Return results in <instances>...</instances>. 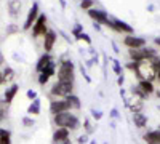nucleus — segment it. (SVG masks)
<instances>
[{"mask_svg": "<svg viewBox=\"0 0 160 144\" xmlns=\"http://www.w3.org/2000/svg\"><path fill=\"white\" fill-rule=\"evenodd\" d=\"M106 27L112 29L117 34H123V35H133V32H135V29H133L131 24H128L127 21L118 19V18H109L108 24H106Z\"/></svg>", "mask_w": 160, "mask_h": 144, "instance_id": "obj_6", "label": "nucleus"}, {"mask_svg": "<svg viewBox=\"0 0 160 144\" xmlns=\"http://www.w3.org/2000/svg\"><path fill=\"white\" fill-rule=\"evenodd\" d=\"M112 71L115 72V75H123V66L118 59H112Z\"/></svg>", "mask_w": 160, "mask_h": 144, "instance_id": "obj_26", "label": "nucleus"}, {"mask_svg": "<svg viewBox=\"0 0 160 144\" xmlns=\"http://www.w3.org/2000/svg\"><path fill=\"white\" fill-rule=\"evenodd\" d=\"M109 117H111V119H115V120H117V119H120V114H118V111H117V109L114 107V109L111 111V114H109Z\"/></svg>", "mask_w": 160, "mask_h": 144, "instance_id": "obj_37", "label": "nucleus"}, {"mask_svg": "<svg viewBox=\"0 0 160 144\" xmlns=\"http://www.w3.org/2000/svg\"><path fill=\"white\" fill-rule=\"evenodd\" d=\"M154 43H155L157 47H160V37H155V38H154Z\"/></svg>", "mask_w": 160, "mask_h": 144, "instance_id": "obj_43", "label": "nucleus"}, {"mask_svg": "<svg viewBox=\"0 0 160 144\" xmlns=\"http://www.w3.org/2000/svg\"><path fill=\"white\" fill-rule=\"evenodd\" d=\"M80 71H82V74H83V77H85V80L90 83V82H91V78H90V75L87 74V69H85L83 66H80Z\"/></svg>", "mask_w": 160, "mask_h": 144, "instance_id": "obj_38", "label": "nucleus"}, {"mask_svg": "<svg viewBox=\"0 0 160 144\" xmlns=\"http://www.w3.org/2000/svg\"><path fill=\"white\" fill-rule=\"evenodd\" d=\"M125 69L131 71L133 74H136V72H138V69H139V62H136V61H130V62H127V64H125Z\"/></svg>", "mask_w": 160, "mask_h": 144, "instance_id": "obj_29", "label": "nucleus"}, {"mask_svg": "<svg viewBox=\"0 0 160 144\" xmlns=\"http://www.w3.org/2000/svg\"><path fill=\"white\" fill-rule=\"evenodd\" d=\"M69 111H71V107H69V104H68V101H66V99H53L50 102V112L53 115L61 114V112H69Z\"/></svg>", "mask_w": 160, "mask_h": 144, "instance_id": "obj_12", "label": "nucleus"}, {"mask_svg": "<svg viewBox=\"0 0 160 144\" xmlns=\"http://www.w3.org/2000/svg\"><path fill=\"white\" fill-rule=\"evenodd\" d=\"M83 130H85V135H88V136L96 132L95 123H93L91 119H88V117H87V119H83Z\"/></svg>", "mask_w": 160, "mask_h": 144, "instance_id": "obj_24", "label": "nucleus"}, {"mask_svg": "<svg viewBox=\"0 0 160 144\" xmlns=\"http://www.w3.org/2000/svg\"><path fill=\"white\" fill-rule=\"evenodd\" d=\"M151 62H152V66L157 69V71H160V55H157V56H154L152 59H149Z\"/></svg>", "mask_w": 160, "mask_h": 144, "instance_id": "obj_33", "label": "nucleus"}, {"mask_svg": "<svg viewBox=\"0 0 160 144\" xmlns=\"http://www.w3.org/2000/svg\"><path fill=\"white\" fill-rule=\"evenodd\" d=\"M50 95L53 99H66L68 96L74 95V83H64V82H55L51 85Z\"/></svg>", "mask_w": 160, "mask_h": 144, "instance_id": "obj_3", "label": "nucleus"}, {"mask_svg": "<svg viewBox=\"0 0 160 144\" xmlns=\"http://www.w3.org/2000/svg\"><path fill=\"white\" fill-rule=\"evenodd\" d=\"M87 13H88V16L95 21V24H99V26H106V24H108V21H109V18H111L109 13L101 10V8H91Z\"/></svg>", "mask_w": 160, "mask_h": 144, "instance_id": "obj_8", "label": "nucleus"}, {"mask_svg": "<svg viewBox=\"0 0 160 144\" xmlns=\"http://www.w3.org/2000/svg\"><path fill=\"white\" fill-rule=\"evenodd\" d=\"M40 106H42V104H40V99H38V98L34 99V101L31 102V106L28 107V114H29V115H38V114H40Z\"/></svg>", "mask_w": 160, "mask_h": 144, "instance_id": "obj_23", "label": "nucleus"}, {"mask_svg": "<svg viewBox=\"0 0 160 144\" xmlns=\"http://www.w3.org/2000/svg\"><path fill=\"white\" fill-rule=\"evenodd\" d=\"M56 67H58V62H55V61H53L48 67H45L42 72L38 74V83L42 85V87L47 85V83L50 82V78H51L53 75H56Z\"/></svg>", "mask_w": 160, "mask_h": 144, "instance_id": "obj_11", "label": "nucleus"}, {"mask_svg": "<svg viewBox=\"0 0 160 144\" xmlns=\"http://www.w3.org/2000/svg\"><path fill=\"white\" fill-rule=\"evenodd\" d=\"M135 77L138 80H149V82H155L157 80V69L152 66L151 61H141L139 62V69L135 74Z\"/></svg>", "mask_w": 160, "mask_h": 144, "instance_id": "obj_4", "label": "nucleus"}, {"mask_svg": "<svg viewBox=\"0 0 160 144\" xmlns=\"http://www.w3.org/2000/svg\"><path fill=\"white\" fill-rule=\"evenodd\" d=\"M131 119H133V123H135V127H136L138 130L146 128V127H148V123H149V117L146 115V114H142V112L133 114V115H131Z\"/></svg>", "mask_w": 160, "mask_h": 144, "instance_id": "obj_17", "label": "nucleus"}, {"mask_svg": "<svg viewBox=\"0 0 160 144\" xmlns=\"http://www.w3.org/2000/svg\"><path fill=\"white\" fill-rule=\"evenodd\" d=\"M142 139L146 144H160V130H149L142 135Z\"/></svg>", "mask_w": 160, "mask_h": 144, "instance_id": "obj_16", "label": "nucleus"}, {"mask_svg": "<svg viewBox=\"0 0 160 144\" xmlns=\"http://www.w3.org/2000/svg\"><path fill=\"white\" fill-rule=\"evenodd\" d=\"M3 62H5V58H3V53L0 51V66H3Z\"/></svg>", "mask_w": 160, "mask_h": 144, "instance_id": "obj_42", "label": "nucleus"}, {"mask_svg": "<svg viewBox=\"0 0 160 144\" xmlns=\"http://www.w3.org/2000/svg\"><path fill=\"white\" fill-rule=\"evenodd\" d=\"M77 142H78V144H88V142H90L88 135H85V133H83V135H80V136L77 138Z\"/></svg>", "mask_w": 160, "mask_h": 144, "instance_id": "obj_34", "label": "nucleus"}, {"mask_svg": "<svg viewBox=\"0 0 160 144\" xmlns=\"http://www.w3.org/2000/svg\"><path fill=\"white\" fill-rule=\"evenodd\" d=\"M22 125L24 127H34V119H32V117H24V119H22Z\"/></svg>", "mask_w": 160, "mask_h": 144, "instance_id": "obj_35", "label": "nucleus"}, {"mask_svg": "<svg viewBox=\"0 0 160 144\" xmlns=\"http://www.w3.org/2000/svg\"><path fill=\"white\" fill-rule=\"evenodd\" d=\"M38 16H40V8H38V3L35 2V3L31 7V10L28 11V16H26L24 24H22V29H24V31L32 29V26L35 24V21L38 19Z\"/></svg>", "mask_w": 160, "mask_h": 144, "instance_id": "obj_9", "label": "nucleus"}, {"mask_svg": "<svg viewBox=\"0 0 160 144\" xmlns=\"http://www.w3.org/2000/svg\"><path fill=\"white\" fill-rule=\"evenodd\" d=\"M158 130H160V125H158Z\"/></svg>", "mask_w": 160, "mask_h": 144, "instance_id": "obj_49", "label": "nucleus"}, {"mask_svg": "<svg viewBox=\"0 0 160 144\" xmlns=\"http://www.w3.org/2000/svg\"><path fill=\"white\" fill-rule=\"evenodd\" d=\"M157 109H158V111H160V104H158V106H157Z\"/></svg>", "mask_w": 160, "mask_h": 144, "instance_id": "obj_48", "label": "nucleus"}, {"mask_svg": "<svg viewBox=\"0 0 160 144\" xmlns=\"http://www.w3.org/2000/svg\"><path fill=\"white\" fill-rule=\"evenodd\" d=\"M138 87L144 91L148 96H151V95H154L155 93V85H154V82H149V80H138Z\"/></svg>", "mask_w": 160, "mask_h": 144, "instance_id": "obj_18", "label": "nucleus"}, {"mask_svg": "<svg viewBox=\"0 0 160 144\" xmlns=\"http://www.w3.org/2000/svg\"><path fill=\"white\" fill-rule=\"evenodd\" d=\"M154 95H155V96L160 99V90H155V93H154Z\"/></svg>", "mask_w": 160, "mask_h": 144, "instance_id": "obj_45", "label": "nucleus"}, {"mask_svg": "<svg viewBox=\"0 0 160 144\" xmlns=\"http://www.w3.org/2000/svg\"><path fill=\"white\" fill-rule=\"evenodd\" d=\"M82 32H83V26H82V24H75L74 27H72V31H71V34H72L75 38L82 34Z\"/></svg>", "mask_w": 160, "mask_h": 144, "instance_id": "obj_30", "label": "nucleus"}, {"mask_svg": "<svg viewBox=\"0 0 160 144\" xmlns=\"http://www.w3.org/2000/svg\"><path fill=\"white\" fill-rule=\"evenodd\" d=\"M47 32H48V29H47V16L43 15V13H40L38 19L32 26V35H34V38H38L40 35H45Z\"/></svg>", "mask_w": 160, "mask_h": 144, "instance_id": "obj_10", "label": "nucleus"}, {"mask_svg": "<svg viewBox=\"0 0 160 144\" xmlns=\"http://www.w3.org/2000/svg\"><path fill=\"white\" fill-rule=\"evenodd\" d=\"M2 136H11V133L8 132V130H5V128H0V138Z\"/></svg>", "mask_w": 160, "mask_h": 144, "instance_id": "obj_40", "label": "nucleus"}, {"mask_svg": "<svg viewBox=\"0 0 160 144\" xmlns=\"http://www.w3.org/2000/svg\"><path fill=\"white\" fill-rule=\"evenodd\" d=\"M53 61H55V58L51 56V53H43L42 56L38 58L37 64H35V71L40 74V72H42L45 67H48V66H50V64H51Z\"/></svg>", "mask_w": 160, "mask_h": 144, "instance_id": "obj_15", "label": "nucleus"}, {"mask_svg": "<svg viewBox=\"0 0 160 144\" xmlns=\"http://www.w3.org/2000/svg\"><path fill=\"white\" fill-rule=\"evenodd\" d=\"M8 106H10V104L5 99L0 101V122H3L7 119V115H8Z\"/></svg>", "mask_w": 160, "mask_h": 144, "instance_id": "obj_25", "label": "nucleus"}, {"mask_svg": "<svg viewBox=\"0 0 160 144\" xmlns=\"http://www.w3.org/2000/svg\"><path fill=\"white\" fill-rule=\"evenodd\" d=\"M77 40H82V42H85L87 45H91V37L87 34V32H82L78 37H77Z\"/></svg>", "mask_w": 160, "mask_h": 144, "instance_id": "obj_32", "label": "nucleus"}, {"mask_svg": "<svg viewBox=\"0 0 160 144\" xmlns=\"http://www.w3.org/2000/svg\"><path fill=\"white\" fill-rule=\"evenodd\" d=\"M123 82H125V77H123V75H118V77H117V85H118V87H122Z\"/></svg>", "mask_w": 160, "mask_h": 144, "instance_id": "obj_41", "label": "nucleus"}, {"mask_svg": "<svg viewBox=\"0 0 160 144\" xmlns=\"http://www.w3.org/2000/svg\"><path fill=\"white\" fill-rule=\"evenodd\" d=\"M7 7H8V11L13 18L19 16V13H21V2L19 0H8Z\"/></svg>", "mask_w": 160, "mask_h": 144, "instance_id": "obj_19", "label": "nucleus"}, {"mask_svg": "<svg viewBox=\"0 0 160 144\" xmlns=\"http://www.w3.org/2000/svg\"><path fill=\"white\" fill-rule=\"evenodd\" d=\"M58 40V35L53 29H48V32L43 35V50L45 53H51L53 48H55V43Z\"/></svg>", "mask_w": 160, "mask_h": 144, "instance_id": "obj_13", "label": "nucleus"}, {"mask_svg": "<svg viewBox=\"0 0 160 144\" xmlns=\"http://www.w3.org/2000/svg\"><path fill=\"white\" fill-rule=\"evenodd\" d=\"M53 122H55V125L58 128H68L69 132H77V130L82 127V120H80V117L77 114H72L71 111L53 115Z\"/></svg>", "mask_w": 160, "mask_h": 144, "instance_id": "obj_1", "label": "nucleus"}, {"mask_svg": "<svg viewBox=\"0 0 160 144\" xmlns=\"http://www.w3.org/2000/svg\"><path fill=\"white\" fill-rule=\"evenodd\" d=\"M26 95H28V98H29L31 101L37 99V91H34V90H29V91H28V93H26Z\"/></svg>", "mask_w": 160, "mask_h": 144, "instance_id": "obj_36", "label": "nucleus"}, {"mask_svg": "<svg viewBox=\"0 0 160 144\" xmlns=\"http://www.w3.org/2000/svg\"><path fill=\"white\" fill-rule=\"evenodd\" d=\"M66 101H68L71 111H78L80 107H82V101H80V98H78L77 95H71V96H68V98H66Z\"/></svg>", "mask_w": 160, "mask_h": 144, "instance_id": "obj_21", "label": "nucleus"}, {"mask_svg": "<svg viewBox=\"0 0 160 144\" xmlns=\"http://www.w3.org/2000/svg\"><path fill=\"white\" fill-rule=\"evenodd\" d=\"M157 50L152 48V47H144V48H139V50H128V58L130 61H136V62H141V61H149L152 59L154 56H157Z\"/></svg>", "mask_w": 160, "mask_h": 144, "instance_id": "obj_5", "label": "nucleus"}, {"mask_svg": "<svg viewBox=\"0 0 160 144\" xmlns=\"http://www.w3.org/2000/svg\"><path fill=\"white\" fill-rule=\"evenodd\" d=\"M11 136H2L0 138V144H11Z\"/></svg>", "mask_w": 160, "mask_h": 144, "instance_id": "obj_39", "label": "nucleus"}, {"mask_svg": "<svg viewBox=\"0 0 160 144\" xmlns=\"http://www.w3.org/2000/svg\"><path fill=\"white\" fill-rule=\"evenodd\" d=\"M123 45L128 48V50H139V48H144L148 47V42H146L144 37H138V35H125L123 37Z\"/></svg>", "mask_w": 160, "mask_h": 144, "instance_id": "obj_7", "label": "nucleus"}, {"mask_svg": "<svg viewBox=\"0 0 160 144\" xmlns=\"http://www.w3.org/2000/svg\"><path fill=\"white\" fill-rule=\"evenodd\" d=\"M90 114H91V119H93V120H96V122L102 119V111H99V109H91Z\"/></svg>", "mask_w": 160, "mask_h": 144, "instance_id": "obj_31", "label": "nucleus"}, {"mask_svg": "<svg viewBox=\"0 0 160 144\" xmlns=\"http://www.w3.org/2000/svg\"><path fill=\"white\" fill-rule=\"evenodd\" d=\"M18 91H19V87H18L16 83H13L10 88H7V90H5V101L10 104L13 99H15V96H16Z\"/></svg>", "mask_w": 160, "mask_h": 144, "instance_id": "obj_22", "label": "nucleus"}, {"mask_svg": "<svg viewBox=\"0 0 160 144\" xmlns=\"http://www.w3.org/2000/svg\"><path fill=\"white\" fill-rule=\"evenodd\" d=\"M2 75H3L5 83H8V82H11L13 78H15V71H13L11 67H5V69H3V72H2Z\"/></svg>", "mask_w": 160, "mask_h": 144, "instance_id": "obj_27", "label": "nucleus"}, {"mask_svg": "<svg viewBox=\"0 0 160 144\" xmlns=\"http://www.w3.org/2000/svg\"><path fill=\"white\" fill-rule=\"evenodd\" d=\"M3 83H5V80H3V75L0 74V85H3Z\"/></svg>", "mask_w": 160, "mask_h": 144, "instance_id": "obj_44", "label": "nucleus"}, {"mask_svg": "<svg viewBox=\"0 0 160 144\" xmlns=\"http://www.w3.org/2000/svg\"><path fill=\"white\" fill-rule=\"evenodd\" d=\"M58 82L64 83H75V66L68 55L61 56L59 59V67H58Z\"/></svg>", "mask_w": 160, "mask_h": 144, "instance_id": "obj_2", "label": "nucleus"}, {"mask_svg": "<svg viewBox=\"0 0 160 144\" xmlns=\"http://www.w3.org/2000/svg\"><path fill=\"white\" fill-rule=\"evenodd\" d=\"M90 144H96V142H95V141H90Z\"/></svg>", "mask_w": 160, "mask_h": 144, "instance_id": "obj_47", "label": "nucleus"}, {"mask_svg": "<svg viewBox=\"0 0 160 144\" xmlns=\"http://www.w3.org/2000/svg\"><path fill=\"white\" fill-rule=\"evenodd\" d=\"M128 93H130L131 96H135V98H139V99H142V101H146V99L149 98V96L146 95L144 91H142V90L138 87V83H136V85H131V87L128 88Z\"/></svg>", "mask_w": 160, "mask_h": 144, "instance_id": "obj_20", "label": "nucleus"}, {"mask_svg": "<svg viewBox=\"0 0 160 144\" xmlns=\"http://www.w3.org/2000/svg\"><path fill=\"white\" fill-rule=\"evenodd\" d=\"M157 82L160 83V71H157Z\"/></svg>", "mask_w": 160, "mask_h": 144, "instance_id": "obj_46", "label": "nucleus"}, {"mask_svg": "<svg viewBox=\"0 0 160 144\" xmlns=\"http://www.w3.org/2000/svg\"><path fill=\"white\" fill-rule=\"evenodd\" d=\"M71 139V132L68 128H56L53 133V142L55 144H62Z\"/></svg>", "mask_w": 160, "mask_h": 144, "instance_id": "obj_14", "label": "nucleus"}, {"mask_svg": "<svg viewBox=\"0 0 160 144\" xmlns=\"http://www.w3.org/2000/svg\"><path fill=\"white\" fill-rule=\"evenodd\" d=\"M80 8L85 11L95 8V0H80Z\"/></svg>", "mask_w": 160, "mask_h": 144, "instance_id": "obj_28", "label": "nucleus"}]
</instances>
